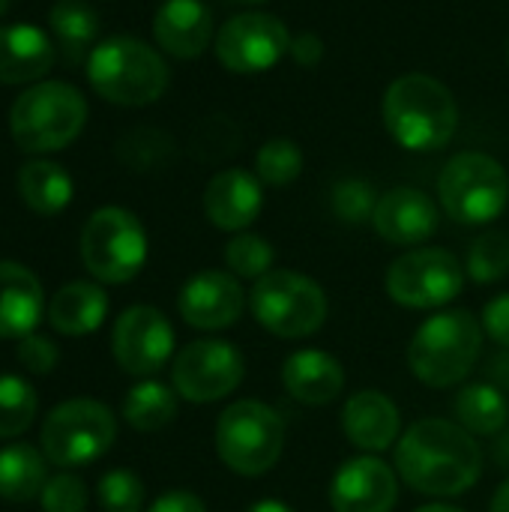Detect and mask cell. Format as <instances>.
<instances>
[{
  "instance_id": "obj_1",
  "label": "cell",
  "mask_w": 509,
  "mask_h": 512,
  "mask_svg": "<svg viewBox=\"0 0 509 512\" xmlns=\"http://www.w3.org/2000/svg\"><path fill=\"white\" fill-rule=\"evenodd\" d=\"M393 465L399 480L417 495L456 498L480 483L483 450L456 420L423 417L402 432Z\"/></svg>"
},
{
  "instance_id": "obj_2",
  "label": "cell",
  "mask_w": 509,
  "mask_h": 512,
  "mask_svg": "<svg viewBox=\"0 0 509 512\" xmlns=\"http://www.w3.org/2000/svg\"><path fill=\"white\" fill-rule=\"evenodd\" d=\"M381 117L393 141L411 153L444 150L459 129V105L447 84L426 72L396 78L381 102Z\"/></svg>"
},
{
  "instance_id": "obj_3",
  "label": "cell",
  "mask_w": 509,
  "mask_h": 512,
  "mask_svg": "<svg viewBox=\"0 0 509 512\" xmlns=\"http://www.w3.org/2000/svg\"><path fill=\"white\" fill-rule=\"evenodd\" d=\"M483 354V324L468 309H447L426 318L408 342L411 375L432 387H459Z\"/></svg>"
},
{
  "instance_id": "obj_4",
  "label": "cell",
  "mask_w": 509,
  "mask_h": 512,
  "mask_svg": "<svg viewBox=\"0 0 509 512\" xmlns=\"http://www.w3.org/2000/svg\"><path fill=\"white\" fill-rule=\"evenodd\" d=\"M87 81L102 99L141 108L162 99L171 72L162 54L147 42L135 36H111L87 54Z\"/></svg>"
},
{
  "instance_id": "obj_5",
  "label": "cell",
  "mask_w": 509,
  "mask_h": 512,
  "mask_svg": "<svg viewBox=\"0 0 509 512\" xmlns=\"http://www.w3.org/2000/svg\"><path fill=\"white\" fill-rule=\"evenodd\" d=\"M213 447L231 474L249 480L264 477L285 453V420L267 402L237 399L219 414Z\"/></svg>"
},
{
  "instance_id": "obj_6",
  "label": "cell",
  "mask_w": 509,
  "mask_h": 512,
  "mask_svg": "<svg viewBox=\"0 0 509 512\" xmlns=\"http://www.w3.org/2000/svg\"><path fill=\"white\" fill-rule=\"evenodd\" d=\"M84 123L87 99L66 81H39L27 87L9 111V132L24 153H54L69 147Z\"/></svg>"
},
{
  "instance_id": "obj_7",
  "label": "cell",
  "mask_w": 509,
  "mask_h": 512,
  "mask_svg": "<svg viewBox=\"0 0 509 512\" xmlns=\"http://www.w3.org/2000/svg\"><path fill=\"white\" fill-rule=\"evenodd\" d=\"M249 309L279 339H309L330 315L324 288L300 270H270L249 291Z\"/></svg>"
},
{
  "instance_id": "obj_8",
  "label": "cell",
  "mask_w": 509,
  "mask_h": 512,
  "mask_svg": "<svg viewBox=\"0 0 509 512\" xmlns=\"http://www.w3.org/2000/svg\"><path fill=\"white\" fill-rule=\"evenodd\" d=\"M117 441V417L96 399H66L42 420L39 447L63 471L99 462Z\"/></svg>"
},
{
  "instance_id": "obj_9",
  "label": "cell",
  "mask_w": 509,
  "mask_h": 512,
  "mask_svg": "<svg viewBox=\"0 0 509 512\" xmlns=\"http://www.w3.org/2000/svg\"><path fill=\"white\" fill-rule=\"evenodd\" d=\"M147 231L126 207H99L81 228V264L99 285H126L147 264Z\"/></svg>"
},
{
  "instance_id": "obj_10",
  "label": "cell",
  "mask_w": 509,
  "mask_h": 512,
  "mask_svg": "<svg viewBox=\"0 0 509 512\" xmlns=\"http://www.w3.org/2000/svg\"><path fill=\"white\" fill-rule=\"evenodd\" d=\"M438 201L462 225H489L509 204L507 168L480 150L456 153L438 177Z\"/></svg>"
},
{
  "instance_id": "obj_11",
  "label": "cell",
  "mask_w": 509,
  "mask_h": 512,
  "mask_svg": "<svg viewBox=\"0 0 509 512\" xmlns=\"http://www.w3.org/2000/svg\"><path fill=\"white\" fill-rule=\"evenodd\" d=\"M465 267L450 249L420 246L399 255L384 276L387 297L402 309H444L465 288Z\"/></svg>"
},
{
  "instance_id": "obj_12",
  "label": "cell",
  "mask_w": 509,
  "mask_h": 512,
  "mask_svg": "<svg viewBox=\"0 0 509 512\" xmlns=\"http://www.w3.org/2000/svg\"><path fill=\"white\" fill-rule=\"evenodd\" d=\"M246 378L243 354L225 339H195L171 360V387L183 402L210 405L228 399Z\"/></svg>"
},
{
  "instance_id": "obj_13",
  "label": "cell",
  "mask_w": 509,
  "mask_h": 512,
  "mask_svg": "<svg viewBox=\"0 0 509 512\" xmlns=\"http://www.w3.org/2000/svg\"><path fill=\"white\" fill-rule=\"evenodd\" d=\"M216 57L234 75H258L291 54V33L270 12L231 15L216 33Z\"/></svg>"
},
{
  "instance_id": "obj_14",
  "label": "cell",
  "mask_w": 509,
  "mask_h": 512,
  "mask_svg": "<svg viewBox=\"0 0 509 512\" xmlns=\"http://www.w3.org/2000/svg\"><path fill=\"white\" fill-rule=\"evenodd\" d=\"M114 363L132 378H153L174 357V327L156 306H129L111 327Z\"/></svg>"
},
{
  "instance_id": "obj_15",
  "label": "cell",
  "mask_w": 509,
  "mask_h": 512,
  "mask_svg": "<svg viewBox=\"0 0 509 512\" xmlns=\"http://www.w3.org/2000/svg\"><path fill=\"white\" fill-rule=\"evenodd\" d=\"M246 306H249V294L243 291L240 279L225 270H201L189 276L177 294L180 318L204 333L234 327Z\"/></svg>"
},
{
  "instance_id": "obj_16",
  "label": "cell",
  "mask_w": 509,
  "mask_h": 512,
  "mask_svg": "<svg viewBox=\"0 0 509 512\" xmlns=\"http://www.w3.org/2000/svg\"><path fill=\"white\" fill-rule=\"evenodd\" d=\"M333 512H393L399 504V474L378 456H354L330 480Z\"/></svg>"
},
{
  "instance_id": "obj_17",
  "label": "cell",
  "mask_w": 509,
  "mask_h": 512,
  "mask_svg": "<svg viewBox=\"0 0 509 512\" xmlns=\"http://www.w3.org/2000/svg\"><path fill=\"white\" fill-rule=\"evenodd\" d=\"M342 435L348 444L366 456L387 453L402 438V414L399 405L381 390L351 393L342 405Z\"/></svg>"
},
{
  "instance_id": "obj_18",
  "label": "cell",
  "mask_w": 509,
  "mask_h": 512,
  "mask_svg": "<svg viewBox=\"0 0 509 512\" xmlns=\"http://www.w3.org/2000/svg\"><path fill=\"white\" fill-rule=\"evenodd\" d=\"M372 228L393 246H420L438 231V207L423 189L396 186L378 198Z\"/></svg>"
},
{
  "instance_id": "obj_19",
  "label": "cell",
  "mask_w": 509,
  "mask_h": 512,
  "mask_svg": "<svg viewBox=\"0 0 509 512\" xmlns=\"http://www.w3.org/2000/svg\"><path fill=\"white\" fill-rule=\"evenodd\" d=\"M264 207V183L258 174L243 168H225L210 177L204 189V213L213 228L240 234L246 231Z\"/></svg>"
},
{
  "instance_id": "obj_20",
  "label": "cell",
  "mask_w": 509,
  "mask_h": 512,
  "mask_svg": "<svg viewBox=\"0 0 509 512\" xmlns=\"http://www.w3.org/2000/svg\"><path fill=\"white\" fill-rule=\"evenodd\" d=\"M153 39L177 60L201 57L216 42L210 6L201 0H165L153 15Z\"/></svg>"
},
{
  "instance_id": "obj_21",
  "label": "cell",
  "mask_w": 509,
  "mask_h": 512,
  "mask_svg": "<svg viewBox=\"0 0 509 512\" xmlns=\"http://www.w3.org/2000/svg\"><path fill=\"white\" fill-rule=\"evenodd\" d=\"M282 387L285 393L309 408L333 405L345 390V369L342 363L318 348H300L285 357L282 363Z\"/></svg>"
},
{
  "instance_id": "obj_22",
  "label": "cell",
  "mask_w": 509,
  "mask_h": 512,
  "mask_svg": "<svg viewBox=\"0 0 509 512\" xmlns=\"http://www.w3.org/2000/svg\"><path fill=\"white\" fill-rule=\"evenodd\" d=\"M45 312L42 282L15 261H0V339H24L36 333Z\"/></svg>"
},
{
  "instance_id": "obj_23",
  "label": "cell",
  "mask_w": 509,
  "mask_h": 512,
  "mask_svg": "<svg viewBox=\"0 0 509 512\" xmlns=\"http://www.w3.org/2000/svg\"><path fill=\"white\" fill-rule=\"evenodd\" d=\"M54 66V42L33 24L0 27V84L39 81Z\"/></svg>"
},
{
  "instance_id": "obj_24",
  "label": "cell",
  "mask_w": 509,
  "mask_h": 512,
  "mask_svg": "<svg viewBox=\"0 0 509 512\" xmlns=\"http://www.w3.org/2000/svg\"><path fill=\"white\" fill-rule=\"evenodd\" d=\"M108 318V294L99 282H69L48 303V324L69 339L96 333Z\"/></svg>"
},
{
  "instance_id": "obj_25",
  "label": "cell",
  "mask_w": 509,
  "mask_h": 512,
  "mask_svg": "<svg viewBox=\"0 0 509 512\" xmlns=\"http://www.w3.org/2000/svg\"><path fill=\"white\" fill-rule=\"evenodd\" d=\"M72 177L63 165L51 159H30L18 171V195L27 210L39 216H57L72 201Z\"/></svg>"
},
{
  "instance_id": "obj_26",
  "label": "cell",
  "mask_w": 509,
  "mask_h": 512,
  "mask_svg": "<svg viewBox=\"0 0 509 512\" xmlns=\"http://www.w3.org/2000/svg\"><path fill=\"white\" fill-rule=\"evenodd\" d=\"M456 423L474 438H495L509 426V402L498 384H468L453 399Z\"/></svg>"
},
{
  "instance_id": "obj_27",
  "label": "cell",
  "mask_w": 509,
  "mask_h": 512,
  "mask_svg": "<svg viewBox=\"0 0 509 512\" xmlns=\"http://www.w3.org/2000/svg\"><path fill=\"white\" fill-rule=\"evenodd\" d=\"M48 459L42 450L30 444H9L0 450V498L9 504H27L36 501L45 489L48 477Z\"/></svg>"
},
{
  "instance_id": "obj_28",
  "label": "cell",
  "mask_w": 509,
  "mask_h": 512,
  "mask_svg": "<svg viewBox=\"0 0 509 512\" xmlns=\"http://www.w3.org/2000/svg\"><path fill=\"white\" fill-rule=\"evenodd\" d=\"M177 399L180 396L174 387L153 378H141L123 399V420L141 435L162 432L177 417Z\"/></svg>"
},
{
  "instance_id": "obj_29",
  "label": "cell",
  "mask_w": 509,
  "mask_h": 512,
  "mask_svg": "<svg viewBox=\"0 0 509 512\" xmlns=\"http://www.w3.org/2000/svg\"><path fill=\"white\" fill-rule=\"evenodd\" d=\"M48 21H51L54 39L63 45L69 60H81L87 54V48L96 42L99 15L84 0H57L48 12Z\"/></svg>"
},
{
  "instance_id": "obj_30",
  "label": "cell",
  "mask_w": 509,
  "mask_h": 512,
  "mask_svg": "<svg viewBox=\"0 0 509 512\" xmlns=\"http://www.w3.org/2000/svg\"><path fill=\"white\" fill-rule=\"evenodd\" d=\"M39 411L36 390L18 375H0V441L24 435Z\"/></svg>"
},
{
  "instance_id": "obj_31",
  "label": "cell",
  "mask_w": 509,
  "mask_h": 512,
  "mask_svg": "<svg viewBox=\"0 0 509 512\" xmlns=\"http://www.w3.org/2000/svg\"><path fill=\"white\" fill-rule=\"evenodd\" d=\"M465 273L477 285H495L509 276V234L483 231L465 258Z\"/></svg>"
},
{
  "instance_id": "obj_32",
  "label": "cell",
  "mask_w": 509,
  "mask_h": 512,
  "mask_svg": "<svg viewBox=\"0 0 509 512\" xmlns=\"http://www.w3.org/2000/svg\"><path fill=\"white\" fill-rule=\"evenodd\" d=\"M255 174L264 186H291L303 174V150L291 138H270L255 153Z\"/></svg>"
},
{
  "instance_id": "obj_33",
  "label": "cell",
  "mask_w": 509,
  "mask_h": 512,
  "mask_svg": "<svg viewBox=\"0 0 509 512\" xmlns=\"http://www.w3.org/2000/svg\"><path fill=\"white\" fill-rule=\"evenodd\" d=\"M273 261H276V252L273 246L261 237V234H252V231H240L228 240L225 246V264H228V273H234L237 279H252L258 282L261 276H267L273 270Z\"/></svg>"
},
{
  "instance_id": "obj_34",
  "label": "cell",
  "mask_w": 509,
  "mask_h": 512,
  "mask_svg": "<svg viewBox=\"0 0 509 512\" xmlns=\"http://www.w3.org/2000/svg\"><path fill=\"white\" fill-rule=\"evenodd\" d=\"M96 501L102 512H144L147 489L138 474L126 468L105 471L96 486Z\"/></svg>"
},
{
  "instance_id": "obj_35",
  "label": "cell",
  "mask_w": 509,
  "mask_h": 512,
  "mask_svg": "<svg viewBox=\"0 0 509 512\" xmlns=\"http://www.w3.org/2000/svg\"><path fill=\"white\" fill-rule=\"evenodd\" d=\"M330 201H333V213L348 225L369 222L375 216V207H378L375 186L369 180H360V177H348V180L336 183Z\"/></svg>"
},
{
  "instance_id": "obj_36",
  "label": "cell",
  "mask_w": 509,
  "mask_h": 512,
  "mask_svg": "<svg viewBox=\"0 0 509 512\" xmlns=\"http://www.w3.org/2000/svg\"><path fill=\"white\" fill-rule=\"evenodd\" d=\"M42 512H84L87 510V486L81 477L60 471L51 477L39 495Z\"/></svg>"
},
{
  "instance_id": "obj_37",
  "label": "cell",
  "mask_w": 509,
  "mask_h": 512,
  "mask_svg": "<svg viewBox=\"0 0 509 512\" xmlns=\"http://www.w3.org/2000/svg\"><path fill=\"white\" fill-rule=\"evenodd\" d=\"M15 357H18L21 369H27L30 375H51V369L60 360V351H57L54 339H48L42 333H30V336L18 339Z\"/></svg>"
},
{
  "instance_id": "obj_38",
  "label": "cell",
  "mask_w": 509,
  "mask_h": 512,
  "mask_svg": "<svg viewBox=\"0 0 509 512\" xmlns=\"http://www.w3.org/2000/svg\"><path fill=\"white\" fill-rule=\"evenodd\" d=\"M480 324H483V333H486L492 342H498L501 348H507L509 351V291L507 294L492 297V300L483 306Z\"/></svg>"
},
{
  "instance_id": "obj_39",
  "label": "cell",
  "mask_w": 509,
  "mask_h": 512,
  "mask_svg": "<svg viewBox=\"0 0 509 512\" xmlns=\"http://www.w3.org/2000/svg\"><path fill=\"white\" fill-rule=\"evenodd\" d=\"M144 512H207V507H204V501L195 492L171 489V492L159 495Z\"/></svg>"
},
{
  "instance_id": "obj_40",
  "label": "cell",
  "mask_w": 509,
  "mask_h": 512,
  "mask_svg": "<svg viewBox=\"0 0 509 512\" xmlns=\"http://www.w3.org/2000/svg\"><path fill=\"white\" fill-rule=\"evenodd\" d=\"M291 57H294L300 66H315V63H321V57H324V42H321V36H315V33H297V36H291Z\"/></svg>"
},
{
  "instance_id": "obj_41",
  "label": "cell",
  "mask_w": 509,
  "mask_h": 512,
  "mask_svg": "<svg viewBox=\"0 0 509 512\" xmlns=\"http://www.w3.org/2000/svg\"><path fill=\"white\" fill-rule=\"evenodd\" d=\"M246 512H297L291 504H285V501H279V498H261V501H255L252 507Z\"/></svg>"
},
{
  "instance_id": "obj_42",
  "label": "cell",
  "mask_w": 509,
  "mask_h": 512,
  "mask_svg": "<svg viewBox=\"0 0 509 512\" xmlns=\"http://www.w3.org/2000/svg\"><path fill=\"white\" fill-rule=\"evenodd\" d=\"M489 512H509V477L498 486V492L489 504Z\"/></svg>"
},
{
  "instance_id": "obj_43",
  "label": "cell",
  "mask_w": 509,
  "mask_h": 512,
  "mask_svg": "<svg viewBox=\"0 0 509 512\" xmlns=\"http://www.w3.org/2000/svg\"><path fill=\"white\" fill-rule=\"evenodd\" d=\"M492 375L498 378V387H501V390H504V387L509 390V351L507 357H498V360L492 363Z\"/></svg>"
},
{
  "instance_id": "obj_44",
  "label": "cell",
  "mask_w": 509,
  "mask_h": 512,
  "mask_svg": "<svg viewBox=\"0 0 509 512\" xmlns=\"http://www.w3.org/2000/svg\"><path fill=\"white\" fill-rule=\"evenodd\" d=\"M414 512H465L459 510V507H453V504H438V501H432V504H426V507H420V510Z\"/></svg>"
},
{
  "instance_id": "obj_45",
  "label": "cell",
  "mask_w": 509,
  "mask_h": 512,
  "mask_svg": "<svg viewBox=\"0 0 509 512\" xmlns=\"http://www.w3.org/2000/svg\"><path fill=\"white\" fill-rule=\"evenodd\" d=\"M498 459H501L504 465H509V429H507V435L498 441Z\"/></svg>"
},
{
  "instance_id": "obj_46",
  "label": "cell",
  "mask_w": 509,
  "mask_h": 512,
  "mask_svg": "<svg viewBox=\"0 0 509 512\" xmlns=\"http://www.w3.org/2000/svg\"><path fill=\"white\" fill-rule=\"evenodd\" d=\"M237 3H252V6H258V3H267V0H237Z\"/></svg>"
},
{
  "instance_id": "obj_47",
  "label": "cell",
  "mask_w": 509,
  "mask_h": 512,
  "mask_svg": "<svg viewBox=\"0 0 509 512\" xmlns=\"http://www.w3.org/2000/svg\"><path fill=\"white\" fill-rule=\"evenodd\" d=\"M6 6H9V0H0V15L6 12Z\"/></svg>"
},
{
  "instance_id": "obj_48",
  "label": "cell",
  "mask_w": 509,
  "mask_h": 512,
  "mask_svg": "<svg viewBox=\"0 0 509 512\" xmlns=\"http://www.w3.org/2000/svg\"><path fill=\"white\" fill-rule=\"evenodd\" d=\"M507 63H509V42H507Z\"/></svg>"
}]
</instances>
